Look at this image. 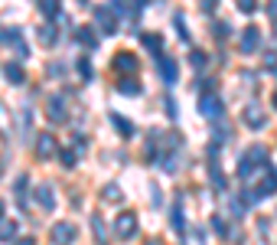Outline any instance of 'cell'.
Wrapping results in <instances>:
<instances>
[{
  "instance_id": "cell-4",
  "label": "cell",
  "mask_w": 277,
  "mask_h": 245,
  "mask_svg": "<svg viewBox=\"0 0 277 245\" xmlns=\"http://www.w3.org/2000/svg\"><path fill=\"white\" fill-rule=\"evenodd\" d=\"M238 49L245 52V56L258 52V49H261V30H258V26H245V30H241V43H238Z\"/></svg>"
},
{
  "instance_id": "cell-32",
  "label": "cell",
  "mask_w": 277,
  "mask_h": 245,
  "mask_svg": "<svg viewBox=\"0 0 277 245\" xmlns=\"http://www.w3.org/2000/svg\"><path fill=\"white\" fill-rule=\"evenodd\" d=\"M189 63H193L196 69H205V66H209V56L199 52V49H193V52H189Z\"/></svg>"
},
{
  "instance_id": "cell-26",
  "label": "cell",
  "mask_w": 277,
  "mask_h": 245,
  "mask_svg": "<svg viewBox=\"0 0 277 245\" xmlns=\"http://www.w3.org/2000/svg\"><path fill=\"white\" fill-rule=\"evenodd\" d=\"M101 199H104L108 206H118V203H121V187H118V183H108V187L101 190Z\"/></svg>"
},
{
  "instance_id": "cell-42",
  "label": "cell",
  "mask_w": 277,
  "mask_h": 245,
  "mask_svg": "<svg viewBox=\"0 0 277 245\" xmlns=\"http://www.w3.org/2000/svg\"><path fill=\"white\" fill-rule=\"evenodd\" d=\"M16 245H36L33 239H16Z\"/></svg>"
},
{
  "instance_id": "cell-8",
  "label": "cell",
  "mask_w": 277,
  "mask_h": 245,
  "mask_svg": "<svg viewBox=\"0 0 277 245\" xmlns=\"http://www.w3.org/2000/svg\"><path fill=\"white\" fill-rule=\"evenodd\" d=\"M241 121H245V125H248V128H251V131H261V128L267 125V118H264V111H261V108H258V105H248V108H245V111H241Z\"/></svg>"
},
{
  "instance_id": "cell-6",
  "label": "cell",
  "mask_w": 277,
  "mask_h": 245,
  "mask_svg": "<svg viewBox=\"0 0 277 245\" xmlns=\"http://www.w3.org/2000/svg\"><path fill=\"white\" fill-rule=\"evenodd\" d=\"M95 26L104 33V36L118 33V20H114V7H101V10H95Z\"/></svg>"
},
{
  "instance_id": "cell-34",
  "label": "cell",
  "mask_w": 277,
  "mask_h": 245,
  "mask_svg": "<svg viewBox=\"0 0 277 245\" xmlns=\"http://www.w3.org/2000/svg\"><path fill=\"white\" fill-rule=\"evenodd\" d=\"M212 229H216V235H228V226L222 216H212Z\"/></svg>"
},
{
  "instance_id": "cell-31",
  "label": "cell",
  "mask_w": 277,
  "mask_h": 245,
  "mask_svg": "<svg viewBox=\"0 0 277 245\" xmlns=\"http://www.w3.org/2000/svg\"><path fill=\"white\" fill-rule=\"evenodd\" d=\"M75 66H78V75H82V78H85V82H92V75H95V72H92V63H88V59L82 56V59H78V63H75Z\"/></svg>"
},
{
  "instance_id": "cell-45",
  "label": "cell",
  "mask_w": 277,
  "mask_h": 245,
  "mask_svg": "<svg viewBox=\"0 0 277 245\" xmlns=\"http://www.w3.org/2000/svg\"><path fill=\"white\" fill-rule=\"evenodd\" d=\"M274 36H277V20H274Z\"/></svg>"
},
{
  "instance_id": "cell-2",
  "label": "cell",
  "mask_w": 277,
  "mask_h": 245,
  "mask_svg": "<svg viewBox=\"0 0 277 245\" xmlns=\"http://www.w3.org/2000/svg\"><path fill=\"white\" fill-rule=\"evenodd\" d=\"M114 235L124 239V242H131L134 235H137V216H134L131 209H124L118 219H114Z\"/></svg>"
},
{
  "instance_id": "cell-40",
  "label": "cell",
  "mask_w": 277,
  "mask_h": 245,
  "mask_svg": "<svg viewBox=\"0 0 277 245\" xmlns=\"http://www.w3.org/2000/svg\"><path fill=\"white\" fill-rule=\"evenodd\" d=\"M166 115H169V118H176V115H180V108L173 105V98H166Z\"/></svg>"
},
{
  "instance_id": "cell-33",
  "label": "cell",
  "mask_w": 277,
  "mask_h": 245,
  "mask_svg": "<svg viewBox=\"0 0 277 245\" xmlns=\"http://www.w3.org/2000/svg\"><path fill=\"white\" fill-rule=\"evenodd\" d=\"M173 26H176V33H180V36L189 43V30H186V23H183V13H176V16H173Z\"/></svg>"
},
{
  "instance_id": "cell-22",
  "label": "cell",
  "mask_w": 277,
  "mask_h": 245,
  "mask_svg": "<svg viewBox=\"0 0 277 245\" xmlns=\"http://www.w3.org/2000/svg\"><path fill=\"white\" fill-rule=\"evenodd\" d=\"M118 92H121V95H127V98H137V95H140V82H137L134 75H127V78H121Z\"/></svg>"
},
{
  "instance_id": "cell-10",
  "label": "cell",
  "mask_w": 277,
  "mask_h": 245,
  "mask_svg": "<svg viewBox=\"0 0 277 245\" xmlns=\"http://www.w3.org/2000/svg\"><path fill=\"white\" fill-rule=\"evenodd\" d=\"M114 69H118L121 75H137V56H134V52H118V56H114Z\"/></svg>"
},
{
  "instance_id": "cell-16",
  "label": "cell",
  "mask_w": 277,
  "mask_h": 245,
  "mask_svg": "<svg viewBox=\"0 0 277 245\" xmlns=\"http://www.w3.org/2000/svg\"><path fill=\"white\" fill-rule=\"evenodd\" d=\"M39 10L46 20H59L62 16V0H39Z\"/></svg>"
},
{
  "instance_id": "cell-44",
  "label": "cell",
  "mask_w": 277,
  "mask_h": 245,
  "mask_svg": "<svg viewBox=\"0 0 277 245\" xmlns=\"http://www.w3.org/2000/svg\"><path fill=\"white\" fill-rule=\"evenodd\" d=\"M0 219H4V199H0Z\"/></svg>"
},
{
  "instance_id": "cell-29",
  "label": "cell",
  "mask_w": 277,
  "mask_h": 245,
  "mask_svg": "<svg viewBox=\"0 0 277 245\" xmlns=\"http://www.w3.org/2000/svg\"><path fill=\"white\" fill-rule=\"evenodd\" d=\"M59 160H62V167L72 170L75 164H78V151H72V147H62V151H59Z\"/></svg>"
},
{
  "instance_id": "cell-18",
  "label": "cell",
  "mask_w": 277,
  "mask_h": 245,
  "mask_svg": "<svg viewBox=\"0 0 277 245\" xmlns=\"http://www.w3.org/2000/svg\"><path fill=\"white\" fill-rule=\"evenodd\" d=\"M144 49L154 56H163V36L160 33H144Z\"/></svg>"
},
{
  "instance_id": "cell-41",
  "label": "cell",
  "mask_w": 277,
  "mask_h": 245,
  "mask_svg": "<svg viewBox=\"0 0 277 245\" xmlns=\"http://www.w3.org/2000/svg\"><path fill=\"white\" fill-rule=\"evenodd\" d=\"M267 13H271L274 20H277V0H271V4H267Z\"/></svg>"
},
{
  "instance_id": "cell-7",
  "label": "cell",
  "mask_w": 277,
  "mask_h": 245,
  "mask_svg": "<svg viewBox=\"0 0 277 245\" xmlns=\"http://www.w3.org/2000/svg\"><path fill=\"white\" fill-rule=\"evenodd\" d=\"M157 72H160V78H163L166 85H173L176 78H180V69H176V59L173 56H157Z\"/></svg>"
},
{
  "instance_id": "cell-14",
  "label": "cell",
  "mask_w": 277,
  "mask_h": 245,
  "mask_svg": "<svg viewBox=\"0 0 277 245\" xmlns=\"http://www.w3.org/2000/svg\"><path fill=\"white\" fill-rule=\"evenodd\" d=\"M75 39L82 43L85 49H95V46H98V33H95V26H75Z\"/></svg>"
},
{
  "instance_id": "cell-13",
  "label": "cell",
  "mask_w": 277,
  "mask_h": 245,
  "mask_svg": "<svg viewBox=\"0 0 277 245\" xmlns=\"http://www.w3.org/2000/svg\"><path fill=\"white\" fill-rule=\"evenodd\" d=\"M258 190H261V196L277 193V170L274 167H264V177H261V183H258Z\"/></svg>"
},
{
  "instance_id": "cell-15",
  "label": "cell",
  "mask_w": 277,
  "mask_h": 245,
  "mask_svg": "<svg viewBox=\"0 0 277 245\" xmlns=\"http://www.w3.org/2000/svg\"><path fill=\"white\" fill-rule=\"evenodd\" d=\"M92 235H95V242L98 245H108V226H104V219L101 216H92Z\"/></svg>"
},
{
  "instance_id": "cell-25",
  "label": "cell",
  "mask_w": 277,
  "mask_h": 245,
  "mask_svg": "<svg viewBox=\"0 0 277 245\" xmlns=\"http://www.w3.org/2000/svg\"><path fill=\"white\" fill-rule=\"evenodd\" d=\"M13 193H16V203H23V199H26V193H30V173H20V177H16Z\"/></svg>"
},
{
  "instance_id": "cell-43",
  "label": "cell",
  "mask_w": 277,
  "mask_h": 245,
  "mask_svg": "<svg viewBox=\"0 0 277 245\" xmlns=\"http://www.w3.org/2000/svg\"><path fill=\"white\" fill-rule=\"evenodd\" d=\"M271 105H274V111H277V92H274V98H271Z\"/></svg>"
},
{
  "instance_id": "cell-1",
  "label": "cell",
  "mask_w": 277,
  "mask_h": 245,
  "mask_svg": "<svg viewBox=\"0 0 277 245\" xmlns=\"http://www.w3.org/2000/svg\"><path fill=\"white\" fill-rule=\"evenodd\" d=\"M199 115L209 118V121H222V115H225V101H222L216 92L199 95Z\"/></svg>"
},
{
  "instance_id": "cell-19",
  "label": "cell",
  "mask_w": 277,
  "mask_h": 245,
  "mask_svg": "<svg viewBox=\"0 0 277 245\" xmlns=\"http://www.w3.org/2000/svg\"><path fill=\"white\" fill-rule=\"evenodd\" d=\"M111 125H114V131H118V134L134 137V125H131V118H124V115H118V111H114V115H111Z\"/></svg>"
},
{
  "instance_id": "cell-36",
  "label": "cell",
  "mask_w": 277,
  "mask_h": 245,
  "mask_svg": "<svg viewBox=\"0 0 277 245\" xmlns=\"http://www.w3.org/2000/svg\"><path fill=\"white\" fill-rule=\"evenodd\" d=\"M212 33H216L219 39H225L228 33H231V26H228V23H216V26H212Z\"/></svg>"
},
{
  "instance_id": "cell-28",
  "label": "cell",
  "mask_w": 277,
  "mask_h": 245,
  "mask_svg": "<svg viewBox=\"0 0 277 245\" xmlns=\"http://www.w3.org/2000/svg\"><path fill=\"white\" fill-rule=\"evenodd\" d=\"M16 239V222L13 219H0V242Z\"/></svg>"
},
{
  "instance_id": "cell-17",
  "label": "cell",
  "mask_w": 277,
  "mask_h": 245,
  "mask_svg": "<svg viewBox=\"0 0 277 245\" xmlns=\"http://www.w3.org/2000/svg\"><path fill=\"white\" fill-rule=\"evenodd\" d=\"M0 134L4 137H13V115L4 101H0Z\"/></svg>"
},
{
  "instance_id": "cell-39",
  "label": "cell",
  "mask_w": 277,
  "mask_h": 245,
  "mask_svg": "<svg viewBox=\"0 0 277 245\" xmlns=\"http://www.w3.org/2000/svg\"><path fill=\"white\" fill-rule=\"evenodd\" d=\"M199 4H202V10H205V13H216V7H219V0H199Z\"/></svg>"
},
{
  "instance_id": "cell-37",
  "label": "cell",
  "mask_w": 277,
  "mask_h": 245,
  "mask_svg": "<svg viewBox=\"0 0 277 245\" xmlns=\"http://www.w3.org/2000/svg\"><path fill=\"white\" fill-rule=\"evenodd\" d=\"M62 72H66V66H62V63H52V66H49V75H52V78H62Z\"/></svg>"
},
{
  "instance_id": "cell-35",
  "label": "cell",
  "mask_w": 277,
  "mask_h": 245,
  "mask_svg": "<svg viewBox=\"0 0 277 245\" xmlns=\"http://www.w3.org/2000/svg\"><path fill=\"white\" fill-rule=\"evenodd\" d=\"M235 4H238L241 13H254L258 10V0H235Z\"/></svg>"
},
{
  "instance_id": "cell-5",
  "label": "cell",
  "mask_w": 277,
  "mask_h": 245,
  "mask_svg": "<svg viewBox=\"0 0 277 245\" xmlns=\"http://www.w3.org/2000/svg\"><path fill=\"white\" fill-rule=\"evenodd\" d=\"M75 226L72 222H56V226H52V229H49V239H52V245H72L75 242Z\"/></svg>"
},
{
  "instance_id": "cell-23",
  "label": "cell",
  "mask_w": 277,
  "mask_h": 245,
  "mask_svg": "<svg viewBox=\"0 0 277 245\" xmlns=\"http://www.w3.org/2000/svg\"><path fill=\"white\" fill-rule=\"evenodd\" d=\"M20 39H23V33L16 30V26H4V30H0V46H16Z\"/></svg>"
},
{
  "instance_id": "cell-27",
  "label": "cell",
  "mask_w": 277,
  "mask_h": 245,
  "mask_svg": "<svg viewBox=\"0 0 277 245\" xmlns=\"http://www.w3.org/2000/svg\"><path fill=\"white\" fill-rule=\"evenodd\" d=\"M169 222H173V232H186V216H183V206L180 203L169 209Z\"/></svg>"
},
{
  "instance_id": "cell-3",
  "label": "cell",
  "mask_w": 277,
  "mask_h": 245,
  "mask_svg": "<svg viewBox=\"0 0 277 245\" xmlns=\"http://www.w3.org/2000/svg\"><path fill=\"white\" fill-rule=\"evenodd\" d=\"M46 115H49L52 125H66V121H69L66 98H62V95H49V98H46Z\"/></svg>"
},
{
  "instance_id": "cell-30",
  "label": "cell",
  "mask_w": 277,
  "mask_h": 245,
  "mask_svg": "<svg viewBox=\"0 0 277 245\" xmlns=\"http://www.w3.org/2000/svg\"><path fill=\"white\" fill-rule=\"evenodd\" d=\"M238 199L245 203V209H251V206H258V203H261V190H245V193H241Z\"/></svg>"
},
{
  "instance_id": "cell-24",
  "label": "cell",
  "mask_w": 277,
  "mask_h": 245,
  "mask_svg": "<svg viewBox=\"0 0 277 245\" xmlns=\"http://www.w3.org/2000/svg\"><path fill=\"white\" fill-rule=\"evenodd\" d=\"M39 39L46 43V46H56V43H59V33H56V23H52V20L39 26Z\"/></svg>"
},
{
  "instance_id": "cell-38",
  "label": "cell",
  "mask_w": 277,
  "mask_h": 245,
  "mask_svg": "<svg viewBox=\"0 0 277 245\" xmlns=\"http://www.w3.org/2000/svg\"><path fill=\"white\" fill-rule=\"evenodd\" d=\"M13 49H16V56H20V59H26V56H30V46H26V43H23V39H20V43H16V46H13Z\"/></svg>"
},
{
  "instance_id": "cell-21",
  "label": "cell",
  "mask_w": 277,
  "mask_h": 245,
  "mask_svg": "<svg viewBox=\"0 0 277 245\" xmlns=\"http://www.w3.org/2000/svg\"><path fill=\"white\" fill-rule=\"evenodd\" d=\"M248 157H251V160L258 164V167H267V164H271V151H267L264 144H254L251 151H248Z\"/></svg>"
},
{
  "instance_id": "cell-20",
  "label": "cell",
  "mask_w": 277,
  "mask_h": 245,
  "mask_svg": "<svg viewBox=\"0 0 277 245\" xmlns=\"http://www.w3.org/2000/svg\"><path fill=\"white\" fill-rule=\"evenodd\" d=\"M254 170H258V164H254L251 157L245 154V157H241V160H238V180H245V183H248V180L254 177Z\"/></svg>"
},
{
  "instance_id": "cell-12",
  "label": "cell",
  "mask_w": 277,
  "mask_h": 245,
  "mask_svg": "<svg viewBox=\"0 0 277 245\" xmlns=\"http://www.w3.org/2000/svg\"><path fill=\"white\" fill-rule=\"evenodd\" d=\"M0 69H4V78H7L10 85H23V82H26V72H23L20 63H4Z\"/></svg>"
},
{
  "instance_id": "cell-11",
  "label": "cell",
  "mask_w": 277,
  "mask_h": 245,
  "mask_svg": "<svg viewBox=\"0 0 277 245\" xmlns=\"http://www.w3.org/2000/svg\"><path fill=\"white\" fill-rule=\"evenodd\" d=\"M36 206L46 209V213H52V209H56V193H52L49 183H39V187H36Z\"/></svg>"
},
{
  "instance_id": "cell-9",
  "label": "cell",
  "mask_w": 277,
  "mask_h": 245,
  "mask_svg": "<svg viewBox=\"0 0 277 245\" xmlns=\"http://www.w3.org/2000/svg\"><path fill=\"white\" fill-rule=\"evenodd\" d=\"M56 154H59L56 137H52V134H39L36 137V157H39V160H49V157H56Z\"/></svg>"
}]
</instances>
